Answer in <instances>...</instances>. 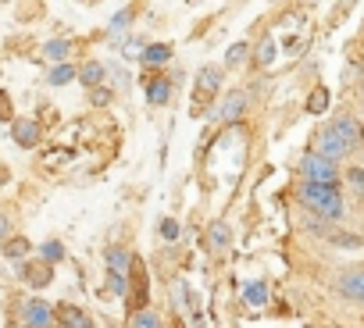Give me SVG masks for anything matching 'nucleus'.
<instances>
[{"instance_id": "2", "label": "nucleus", "mask_w": 364, "mask_h": 328, "mask_svg": "<svg viewBox=\"0 0 364 328\" xmlns=\"http://www.w3.org/2000/svg\"><path fill=\"white\" fill-rule=\"evenodd\" d=\"M222 79H225V68H222V65H204V68L197 72V86H193V118L204 114L208 104L218 97Z\"/></svg>"}, {"instance_id": "4", "label": "nucleus", "mask_w": 364, "mask_h": 328, "mask_svg": "<svg viewBox=\"0 0 364 328\" xmlns=\"http://www.w3.org/2000/svg\"><path fill=\"white\" fill-rule=\"evenodd\" d=\"M314 153H321V157H328V160H346L350 153H353V146L339 136V132H332V129H321L318 132V139H314Z\"/></svg>"}, {"instance_id": "15", "label": "nucleus", "mask_w": 364, "mask_h": 328, "mask_svg": "<svg viewBox=\"0 0 364 328\" xmlns=\"http://www.w3.org/2000/svg\"><path fill=\"white\" fill-rule=\"evenodd\" d=\"M104 79H107V68H104L100 61H86V65L79 68V82H82V86H90V89H100V86H104Z\"/></svg>"}, {"instance_id": "10", "label": "nucleus", "mask_w": 364, "mask_h": 328, "mask_svg": "<svg viewBox=\"0 0 364 328\" xmlns=\"http://www.w3.org/2000/svg\"><path fill=\"white\" fill-rule=\"evenodd\" d=\"M11 136H15V143H18V146L33 150V146H40L43 129H40V121H36V118H18V121L11 125Z\"/></svg>"}, {"instance_id": "28", "label": "nucleus", "mask_w": 364, "mask_h": 328, "mask_svg": "<svg viewBox=\"0 0 364 328\" xmlns=\"http://www.w3.org/2000/svg\"><path fill=\"white\" fill-rule=\"evenodd\" d=\"M132 15H136V8H122V11L111 18V33H122V29H129V26H132Z\"/></svg>"}, {"instance_id": "17", "label": "nucleus", "mask_w": 364, "mask_h": 328, "mask_svg": "<svg viewBox=\"0 0 364 328\" xmlns=\"http://www.w3.org/2000/svg\"><path fill=\"white\" fill-rule=\"evenodd\" d=\"M229 239H232L229 225H225L222 218H215V222L208 225V243H211V250H225V246H229Z\"/></svg>"}, {"instance_id": "29", "label": "nucleus", "mask_w": 364, "mask_h": 328, "mask_svg": "<svg viewBox=\"0 0 364 328\" xmlns=\"http://www.w3.org/2000/svg\"><path fill=\"white\" fill-rule=\"evenodd\" d=\"M107 285H111L114 296H122V300L129 296V278H125V275H107Z\"/></svg>"}, {"instance_id": "1", "label": "nucleus", "mask_w": 364, "mask_h": 328, "mask_svg": "<svg viewBox=\"0 0 364 328\" xmlns=\"http://www.w3.org/2000/svg\"><path fill=\"white\" fill-rule=\"evenodd\" d=\"M296 197L304 200V207H311L321 222H339L343 218V193L339 186H321V182H300Z\"/></svg>"}, {"instance_id": "27", "label": "nucleus", "mask_w": 364, "mask_h": 328, "mask_svg": "<svg viewBox=\"0 0 364 328\" xmlns=\"http://www.w3.org/2000/svg\"><path fill=\"white\" fill-rule=\"evenodd\" d=\"M40 257H43L47 264H58V261L65 257V246H61V239H47V243L40 246Z\"/></svg>"}, {"instance_id": "23", "label": "nucleus", "mask_w": 364, "mask_h": 328, "mask_svg": "<svg viewBox=\"0 0 364 328\" xmlns=\"http://www.w3.org/2000/svg\"><path fill=\"white\" fill-rule=\"evenodd\" d=\"M275 54H279V50H275V40H272V36H264V40L257 43V54H254V61H257L261 68H268V65L275 61Z\"/></svg>"}, {"instance_id": "22", "label": "nucleus", "mask_w": 364, "mask_h": 328, "mask_svg": "<svg viewBox=\"0 0 364 328\" xmlns=\"http://www.w3.org/2000/svg\"><path fill=\"white\" fill-rule=\"evenodd\" d=\"M129 328H164V324H161V314H154V310L146 307V310H136V314L129 317Z\"/></svg>"}, {"instance_id": "34", "label": "nucleus", "mask_w": 364, "mask_h": 328, "mask_svg": "<svg viewBox=\"0 0 364 328\" xmlns=\"http://www.w3.org/2000/svg\"><path fill=\"white\" fill-rule=\"evenodd\" d=\"M360 89H364V82H360Z\"/></svg>"}, {"instance_id": "24", "label": "nucleus", "mask_w": 364, "mask_h": 328, "mask_svg": "<svg viewBox=\"0 0 364 328\" xmlns=\"http://www.w3.org/2000/svg\"><path fill=\"white\" fill-rule=\"evenodd\" d=\"M307 111L311 114H325L328 111V89L325 86H314V93L307 97Z\"/></svg>"}, {"instance_id": "30", "label": "nucleus", "mask_w": 364, "mask_h": 328, "mask_svg": "<svg viewBox=\"0 0 364 328\" xmlns=\"http://www.w3.org/2000/svg\"><path fill=\"white\" fill-rule=\"evenodd\" d=\"M157 232H161V239H168V243H175V239H178V222H175V218H164Z\"/></svg>"}, {"instance_id": "11", "label": "nucleus", "mask_w": 364, "mask_h": 328, "mask_svg": "<svg viewBox=\"0 0 364 328\" xmlns=\"http://www.w3.org/2000/svg\"><path fill=\"white\" fill-rule=\"evenodd\" d=\"M171 79L168 75H150L146 79V104H154V107H164L168 100H171Z\"/></svg>"}, {"instance_id": "20", "label": "nucleus", "mask_w": 364, "mask_h": 328, "mask_svg": "<svg viewBox=\"0 0 364 328\" xmlns=\"http://www.w3.org/2000/svg\"><path fill=\"white\" fill-rule=\"evenodd\" d=\"M72 79H79V68H72L68 61H65V65H54V68H50V75H47V82H50V86H68Z\"/></svg>"}, {"instance_id": "3", "label": "nucleus", "mask_w": 364, "mask_h": 328, "mask_svg": "<svg viewBox=\"0 0 364 328\" xmlns=\"http://www.w3.org/2000/svg\"><path fill=\"white\" fill-rule=\"evenodd\" d=\"M300 172H304V182H321V186H339V164L307 150L300 157Z\"/></svg>"}, {"instance_id": "16", "label": "nucleus", "mask_w": 364, "mask_h": 328, "mask_svg": "<svg viewBox=\"0 0 364 328\" xmlns=\"http://www.w3.org/2000/svg\"><path fill=\"white\" fill-rule=\"evenodd\" d=\"M146 68H157V65H168L171 61V47L168 43H146V50H143V58H139Z\"/></svg>"}, {"instance_id": "13", "label": "nucleus", "mask_w": 364, "mask_h": 328, "mask_svg": "<svg viewBox=\"0 0 364 328\" xmlns=\"http://www.w3.org/2000/svg\"><path fill=\"white\" fill-rule=\"evenodd\" d=\"M22 278H26L33 289H47V285L54 282V264H47V261H33V264L22 268Z\"/></svg>"}, {"instance_id": "33", "label": "nucleus", "mask_w": 364, "mask_h": 328, "mask_svg": "<svg viewBox=\"0 0 364 328\" xmlns=\"http://www.w3.org/2000/svg\"><path fill=\"white\" fill-rule=\"evenodd\" d=\"M107 100H111V93H107L104 86H100V89H93V104H107Z\"/></svg>"}, {"instance_id": "26", "label": "nucleus", "mask_w": 364, "mask_h": 328, "mask_svg": "<svg viewBox=\"0 0 364 328\" xmlns=\"http://www.w3.org/2000/svg\"><path fill=\"white\" fill-rule=\"evenodd\" d=\"M247 54H250V43H232L229 54H225V61H222V68H236V65H243Z\"/></svg>"}, {"instance_id": "31", "label": "nucleus", "mask_w": 364, "mask_h": 328, "mask_svg": "<svg viewBox=\"0 0 364 328\" xmlns=\"http://www.w3.org/2000/svg\"><path fill=\"white\" fill-rule=\"evenodd\" d=\"M11 239V218L4 214V211H0V246H4Z\"/></svg>"}, {"instance_id": "14", "label": "nucleus", "mask_w": 364, "mask_h": 328, "mask_svg": "<svg viewBox=\"0 0 364 328\" xmlns=\"http://www.w3.org/2000/svg\"><path fill=\"white\" fill-rule=\"evenodd\" d=\"M132 264H136V257H132L125 246H111V250H107V271H111V275H125V278H129V275H132Z\"/></svg>"}, {"instance_id": "32", "label": "nucleus", "mask_w": 364, "mask_h": 328, "mask_svg": "<svg viewBox=\"0 0 364 328\" xmlns=\"http://www.w3.org/2000/svg\"><path fill=\"white\" fill-rule=\"evenodd\" d=\"M143 50H146V43H136V40L125 43V58H143Z\"/></svg>"}, {"instance_id": "6", "label": "nucleus", "mask_w": 364, "mask_h": 328, "mask_svg": "<svg viewBox=\"0 0 364 328\" xmlns=\"http://www.w3.org/2000/svg\"><path fill=\"white\" fill-rule=\"evenodd\" d=\"M22 317H26V328H50L54 324V307L36 296V300L22 303Z\"/></svg>"}, {"instance_id": "7", "label": "nucleus", "mask_w": 364, "mask_h": 328, "mask_svg": "<svg viewBox=\"0 0 364 328\" xmlns=\"http://www.w3.org/2000/svg\"><path fill=\"white\" fill-rule=\"evenodd\" d=\"M54 328H93V321L75 303H58L54 307Z\"/></svg>"}, {"instance_id": "12", "label": "nucleus", "mask_w": 364, "mask_h": 328, "mask_svg": "<svg viewBox=\"0 0 364 328\" xmlns=\"http://www.w3.org/2000/svg\"><path fill=\"white\" fill-rule=\"evenodd\" d=\"M328 129H332V132H339V136H343V139H346L353 150L364 143V129H360V121H357V118H350V114H339V118H336Z\"/></svg>"}, {"instance_id": "18", "label": "nucleus", "mask_w": 364, "mask_h": 328, "mask_svg": "<svg viewBox=\"0 0 364 328\" xmlns=\"http://www.w3.org/2000/svg\"><path fill=\"white\" fill-rule=\"evenodd\" d=\"M33 253V243L26 239V236H11L8 243H4V257H11V261H26Z\"/></svg>"}, {"instance_id": "19", "label": "nucleus", "mask_w": 364, "mask_h": 328, "mask_svg": "<svg viewBox=\"0 0 364 328\" xmlns=\"http://www.w3.org/2000/svg\"><path fill=\"white\" fill-rule=\"evenodd\" d=\"M68 54H72V43H68V40H50V43L43 47V58L54 61V65H65Z\"/></svg>"}, {"instance_id": "21", "label": "nucleus", "mask_w": 364, "mask_h": 328, "mask_svg": "<svg viewBox=\"0 0 364 328\" xmlns=\"http://www.w3.org/2000/svg\"><path fill=\"white\" fill-rule=\"evenodd\" d=\"M243 303H247V307H264V303H268V285H264V282H250V285L243 289Z\"/></svg>"}, {"instance_id": "25", "label": "nucleus", "mask_w": 364, "mask_h": 328, "mask_svg": "<svg viewBox=\"0 0 364 328\" xmlns=\"http://www.w3.org/2000/svg\"><path fill=\"white\" fill-rule=\"evenodd\" d=\"M343 179H346V186H350V190H353V193L364 200V168H360V164L346 168V172H343Z\"/></svg>"}, {"instance_id": "5", "label": "nucleus", "mask_w": 364, "mask_h": 328, "mask_svg": "<svg viewBox=\"0 0 364 328\" xmlns=\"http://www.w3.org/2000/svg\"><path fill=\"white\" fill-rule=\"evenodd\" d=\"M129 307H132V314L136 310H146V303H150V282H146V268H143V261H136L132 264V275H129Z\"/></svg>"}, {"instance_id": "8", "label": "nucleus", "mask_w": 364, "mask_h": 328, "mask_svg": "<svg viewBox=\"0 0 364 328\" xmlns=\"http://www.w3.org/2000/svg\"><path fill=\"white\" fill-rule=\"evenodd\" d=\"M336 289L353 300V303H364V268H350V271H339L336 278Z\"/></svg>"}, {"instance_id": "9", "label": "nucleus", "mask_w": 364, "mask_h": 328, "mask_svg": "<svg viewBox=\"0 0 364 328\" xmlns=\"http://www.w3.org/2000/svg\"><path fill=\"white\" fill-rule=\"evenodd\" d=\"M247 104H250V93L247 89H232V93H225V104L218 107V121H236V118H243L247 114Z\"/></svg>"}]
</instances>
